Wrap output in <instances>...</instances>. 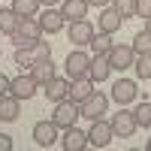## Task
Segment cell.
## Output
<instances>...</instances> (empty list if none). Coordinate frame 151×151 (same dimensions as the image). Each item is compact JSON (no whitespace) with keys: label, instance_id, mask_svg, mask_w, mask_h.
<instances>
[{"label":"cell","instance_id":"obj_1","mask_svg":"<svg viewBox=\"0 0 151 151\" xmlns=\"http://www.w3.org/2000/svg\"><path fill=\"white\" fill-rule=\"evenodd\" d=\"M42 36V27H40V18H21V24H18V30L12 33V42H15V48H21V45H33L36 40Z\"/></svg>","mask_w":151,"mask_h":151},{"label":"cell","instance_id":"obj_2","mask_svg":"<svg viewBox=\"0 0 151 151\" xmlns=\"http://www.w3.org/2000/svg\"><path fill=\"white\" fill-rule=\"evenodd\" d=\"M106 106H109V97L100 94V91H94L88 100H82V103H79V115L88 118V121H97V118L106 115Z\"/></svg>","mask_w":151,"mask_h":151},{"label":"cell","instance_id":"obj_3","mask_svg":"<svg viewBox=\"0 0 151 151\" xmlns=\"http://www.w3.org/2000/svg\"><path fill=\"white\" fill-rule=\"evenodd\" d=\"M79 118H82V115H79V103H73V100H60V103H55V115H52V121L58 124V130L73 127Z\"/></svg>","mask_w":151,"mask_h":151},{"label":"cell","instance_id":"obj_4","mask_svg":"<svg viewBox=\"0 0 151 151\" xmlns=\"http://www.w3.org/2000/svg\"><path fill=\"white\" fill-rule=\"evenodd\" d=\"M112 133H115V136H121V139H130V136L136 133V127H139V124H136V115H133V112L130 109H118V115H112Z\"/></svg>","mask_w":151,"mask_h":151},{"label":"cell","instance_id":"obj_5","mask_svg":"<svg viewBox=\"0 0 151 151\" xmlns=\"http://www.w3.org/2000/svg\"><path fill=\"white\" fill-rule=\"evenodd\" d=\"M112 139H115V133H112L109 121H103V118L91 121V130H88V145H91V148H106Z\"/></svg>","mask_w":151,"mask_h":151},{"label":"cell","instance_id":"obj_6","mask_svg":"<svg viewBox=\"0 0 151 151\" xmlns=\"http://www.w3.org/2000/svg\"><path fill=\"white\" fill-rule=\"evenodd\" d=\"M67 79H85L88 76V67H91V55L82 52V48H76V52L67 55Z\"/></svg>","mask_w":151,"mask_h":151},{"label":"cell","instance_id":"obj_7","mask_svg":"<svg viewBox=\"0 0 151 151\" xmlns=\"http://www.w3.org/2000/svg\"><path fill=\"white\" fill-rule=\"evenodd\" d=\"M36 88H40V82L33 79V76L27 73V76H15V79H9V94L12 97H18V100H30L33 94H36Z\"/></svg>","mask_w":151,"mask_h":151},{"label":"cell","instance_id":"obj_8","mask_svg":"<svg viewBox=\"0 0 151 151\" xmlns=\"http://www.w3.org/2000/svg\"><path fill=\"white\" fill-rule=\"evenodd\" d=\"M106 58H109L112 70H130L136 60V52H133V45H112Z\"/></svg>","mask_w":151,"mask_h":151},{"label":"cell","instance_id":"obj_9","mask_svg":"<svg viewBox=\"0 0 151 151\" xmlns=\"http://www.w3.org/2000/svg\"><path fill=\"white\" fill-rule=\"evenodd\" d=\"M33 142L40 148H52L58 142V124L55 121H36L33 124Z\"/></svg>","mask_w":151,"mask_h":151},{"label":"cell","instance_id":"obj_10","mask_svg":"<svg viewBox=\"0 0 151 151\" xmlns=\"http://www.w3.org/2000/svg\"><path fill=\"white\" fill-rule=\"evenodd\" d=\"M67 36H70V42L73 45H88L91 42V36H94V27H91V21L88 18H79V21H70V30H67Z\"/></svg>","mask_w":151,"mask_h":151},{"label":"cell","instance_id":"obj_11","mask_svg":"<svg viewBox=\"0 0 151 151\" xmlns=\"http://www.w3.org/2000/svg\"><path fill=\"white\" fill-rule=\"evenodd\" d=\"M42 88H45L42 94H45L48 103H60V100H67V94H70V79H58V76H52Z\"/></svg>","mask_w":151,"mask_h":151},{"label":"cell","instance_id":"obj_12","mask_svg":"<svg viewBox=\"0 0 151 151\" xmlns=\"http://www.w3.org/2000/svg\"><path fill=\"white\" fill-rule=\"evenodd\" d=\"M112 100H115L118 106H127L136 100V82L133 79H118L112 85Z\"/></svg>","mask_w":151,"mask_h":151},{"label":"cell","instance_id":"obj_13","mask_svg":"<svg viewBox=\"0 0 151 151\" xmlns=\"http://www.w3.org/2000/svg\"><path fill=\"white\" fill-rule=\"evenodd\" d=\"M64 15H60V9H52V6H45V12H40V27L42 33H58V30H64Z\"/></svg>","mask_w":151,"mask_h":151},{"label":"cell","instance_id":"obj_14","mask_svg":"<svg viewBox=\"0 0 151 151\" xmlns=\"http://www.w3.org/2000/svg\"><path fill=\"white\" fill-rule=\"evenodd\" d=\"M88 9H91V3H88V0H60V15H64L67 21H79V18H85Z\"/></svg>","mask_w":151,"mask_h":151},{"label":"cell","instance_id":"obj_15","mask_svg":"<svg viewBox=\"0 0 151 151\" xmlns=\"http://www.w3.org/2000/svg\"><path fill=\"white\" fill-rule=\"evenodd\" d=\"M109 76H112L109 58L106 55H94L91 58V67H88V79H91V82H106Z\"/></svg>","mask_w":151,"mask_h":151},{"label":"cell","instance_id":"obj_16","mask_svg":"<svg viewBox=\"0 0 151 151\" xmlns=\"http://www.w3.org/2000/svg\"><path fill=\"white\" fill-rule=\"evenodd\" d=\"M94 94V82L88 79H70V94H67V100H73V103H82V100H88Z\"/></svg>","mask_w":151,"mask_h":151},{"label":"cell","instance_id":"obj_17","mask_svg":"<svg viewBox=\"0 0 151 151\" xmlns=\"http://www.w3.org/2000/svg\"><path fill=\"white\" fill-rule=\"evenodd\" d=\"M121 15H118V12L115 9H103V12H100V18H97V33H115V30H121Z\"/></svg>","mask_w":151,"mask_h":151},{"label":"cell","instance_id":"obj_18","mask_svg":"<svg viewBox=\"0 0 151 151\" xmlns=\"http://www.w3.org/2000/svg\"><path fill=\"white\" fill-rule=\"evenodd\" d=\"M60 145H64L67 151H82V148H88V133L79 130V127L73 124V127H67V133H64V139H60Z\"/></svg>","mask_w":151,"mask_h":151},{"label":"cell","instance_id":"obj_19","mask_svg":"<svg viewBox=\"0 0 151 151\" xmlns=\"http://www.w3.org/2000/svg\"><path fill=\"white\" fill-rule=\"evenodd\" d=\"M30 76H33L40 85H45V82L55 76V60H52V58H40V60H33V64H30Z\"/></svg>","mask_w":151,"mask_h":151},{"label":"cell","instance_id":"obj_20","mask_svg":"<svg viewBox=\"0 0 151 151\" xmlns=\"http://www.w3.org/2000/svg\"><path fill=\"white\" fill-rule=\"evenodd\" d=\"M21 112V100L12 97V94H3L0 97V121H15Z\"/></svg>","mask_w":151,"mask_h":151},{"label":"cell","instance_id":"obj_21","mask_svg":"<svg viewBox=\"0 0 151 151\" xmlns=\"http://www.w3.org/2000/svg\"><path fill=\"white\" fill-rule=\"evenodd\" d=\"M18 24H21V15L12 6L9 9H0V33H9L12 36V33L18 30Z\"/></svg>","mask_w":151,"mask_h":151},{"label":"cell","instance_id":"obj_22","mask_svg":"<svg viewBox=\"0 0 151 151\" xmlns=\"http://www.w3.org/2000/svg\"><path fill=\"white\" fill-rule=\"evenodd\" d=\"M12 9L21 18H33V15H40V0H12Z\"/></svg>","mask_w":151,"mask_h":151},{"label":"cell","instance_id":"obj_23","mask_svg":"<svg viewBox=\"0 0 151 151\" xmlns=\"http://www.w3.org/2000/svg\"><path fill=\"white\" fill-rule=\"evenodd\" d=\"M88 45H91V52H94V55H109V48L115 45V42H112V36H109V33H94Z\"/></svg>","mask_w":151,"mask_h":151},{"label":"cell","instance_id":"obj_24","mask_svg":"<svg viewBox=\"0 0 151 151\" xmlns=\"http://www.w3.org/2000/svg\"><path fill=\"white\" fill-rule=\"evenodd\" d=\"M133 70H136V76L145 82V79H151V52H145V55H136V60H133Z\"/></svg>","mask_w":151,"mask_h":151},{"label":"cell","instance_id":"obj_25","mask_svg":"<svg viewBox=\"0 0 151 151\" xmlns=\"http://www.w3.org/2000/svg\"><path fill=\"white\" fill-rule=\"evenodd\" d=\"M130 45H133V52H136V55L151 52V33H148V30H139V33L133 36V42H130Z\"/></svg>","mask_w":151,"mask_h":151},{"label":"cell","instance_id":"obj_26","mask_svg":"<svg viewBox=\"0 0 151 151\" xmlns=\"http://www.w3.org/2000/svg\"><path fill=\"white\" fill-rule=\"evenodd\" d=\"M112 9H115L121 18H133L136 15V0H112Z\"/></svg>","mask_w":151,"mask_h":151},{"label":"cell","instance_id":"obj_27","mask_svg":"<svg viewBox=\"0 0 151 151\" xmlns=\"http://www.w3.org/2000/svg\"><path fill=\"white\" fill-rule=\"evenodd\" d=\"M33 60H36V58H33V45H21V48H15V64H18L21 70H24V67L30 70Z\"/></svg>","mask_w":151,"mask_h":151},{"label":"cell","instance_id":"obj_28","mask_svg":"<svg viewBox=\"0 0 151 151\" xmlns=\"http://www.w3.org/2000/svg\"><path fill=\"white\" fill-rule=\"evenodd\" d=\"M133 115H136V124H139V127H151V100L148 103H139Z\"/></svg>","mask_w":151,"mask_h":151},{"label":"cell","instance_id":"obj_29","mask_svg":"<svg viewBox=\"0 0 151 151\" xmlns=\"http://www.w3.org/2000/svg\"><path fill=\"white\" fill-rule=\"evenodd\" d=\"M33 58H36V60H40V58H52V48H48V42L36 40V42H33Z\"/></svg>","mask_w":151,"mask_h":151},{"label":"cell","instance_id":"obj_30","mask_svg":"<svg viewBox=\"0 0 151 151\" xmlns=\"http://www.w3.org/2000/svg\"><path fill=\"white\" fill-rule=\"evenodd\" d=\"M136 15H139V18L151 15V0H136Z\"/></svg>","mask_w":151,"mask_h":151},{"label":"cell","instance_id":"obj_31","mask_svg":"<svg viewBox=\"0 0 151 151\" xmlns=\"http://www.w3.org/2000/svg\"><path fill=\"white\" fill-rule=\"evenodd\" d=\"M0 151H12V136L0 133Z\"/></svg>","mask_w":151,"mask_h":151},{"label":"cell","instance_id":"obj_32","mask_svg":"<svg viewBox=\"0 0 151 151\" xmlns=\"http://www.w3.org/2000/svg\"><path fill=\"white\" fill-rule=\"evenodd\" d=\"M3 94H9V79L0 73V97H3Z\"/></svg>","mask_w":151,"mask_h":151},{"label":"cell","instance_id":"obj_33","mask_svg":"<svg viewBox=\"0 0 151 151\" xmlns=\"http://www.w3.org/2000/svg\"><path fill=\"white\" fill-rule=\"evenodd\" d=\"M88 3H91V6H109L112 0H88Z\"/></svg>","mask_w":151,"mask_h":151},{"label":"cell","instance_id":"obj_34","mask_svg":"<svg viewBox=\"0 0 151 151\" xmlns=\"http://www.w3.org/2000/svg\"><path fill=\"white\" fill-rule=\"evenodd\" d=\"M55 3H60V0H40V6H55Z\"/></svg>","mask_w":151,"mask_h":151},{"label":"cell","instance_id":"obj_35","mask_svg":"<svg viewBox=\"0 0 151 151\" xmlns=\"http://www.w3.org/2000/svg\"><path fill=\"white\" fill-rule=\"evenodd\" d=\"M145 30H148V33H151V15H148V18H145Z\"/></svg>","mask_w":151,"mask_h":151},{"label":"cell","instance_id":"obj_36","mask_svg":"<svg viewBox=\"0 0 151 151\" xmlns=\"http://www.w3.org/2000/svg\"><path fill=\"white\" fill-rule=\"evenodd\" d=\"M145 151H151V139H148V142H145Z\"/></svg>","mask_w":151,"mask_h":151}]
</instances>
